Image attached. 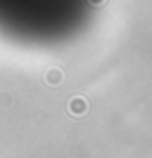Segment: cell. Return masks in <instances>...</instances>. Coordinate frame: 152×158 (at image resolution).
Segmentation results:
<instances>
[{"instance_id":"2","label":"cell","mask_w":152,"mask_h":158,"mask_svg":"<svg viewBox=\"0 0 152 158\" xmlns=\"http://www.w3.org/2000/svg\"><path fill=\"white\" fill-rule=\"evenodd\" d=\"M92 2H101V0H92Z\"/></svg>"},{"instance_id":"1","label":"cell","mask_w":152,"mask_h":158,"mask_svg":"<svg viewBox=\"0 0 152 158\" xmlns=\"http://www.w3.org/2000/svg\"><path fill=\"white\" fill-rule=\"evenodd\" d=\"M47 80H51V82H58V80H60V71H58V69L49 71V73H47Z\"/></svg>"}]
</instances>
